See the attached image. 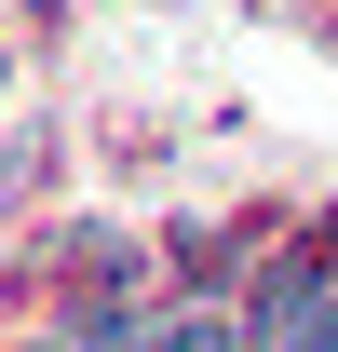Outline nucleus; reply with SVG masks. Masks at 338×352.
<instances>
[{"mask_svg":"<svg viewBox=\"0 0 338 352\" xmlns=\"http://www.w3.org/2000/svg\"><path fill=\"white\" fill-rule=\"evenodd\" d=\"M257 352H338V285L325 271H284L257 298Z\"/></svg>","mask_w":338,"mask_h":352,"instance_id":"1","label":"nucleus"},{"mask_svg":"<svg viewBox=\"0 0 338 352\" xmlns=\"http://www.w3.org/2000/svg\"><path fill=\"white\" fill-rule=\"evenodd\" d=\"M149 352H257V339H244V325H216V311H190V325H163Z\"/></svg>","mask_w":338,"mask_h":352,"instance_id":"2","label":"nucleus"},{"mask_svg":"<svg viewBox=\"0 0 338 352\" xmlns=\"http://www.w3.org/2000/svg\"><path fill=\"white\" fill-rule=\"evenodd\" d=\"M311 271H325V285H338V217H325V258H311Z\"/></svg>","mask_w":338,"mask_h":352,"instance_id":"3","label":"nucleus"}]
</instances>
